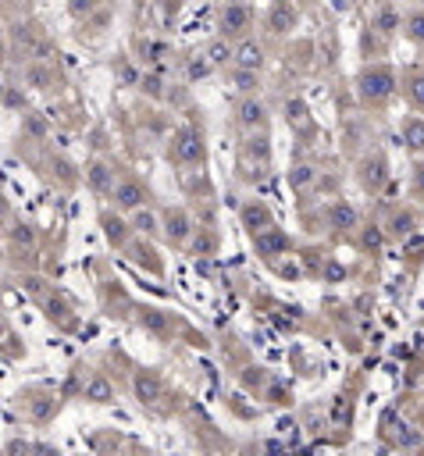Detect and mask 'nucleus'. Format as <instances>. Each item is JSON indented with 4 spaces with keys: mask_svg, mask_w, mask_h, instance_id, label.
Here are the masks:
<instances>
[{
    "mask_svg": "<svg viewBox=\"0 0 424 456\" xmlns=\"http://www.w3.org/2000/svg\"><path fill=\"white\" fill-rule=\"evenodd\" d=\"M0 214H8V204H4V197H0Z\"/></svg>",
    "mask_w": 424,
    "mask_h": 456,
    "instance_id": "nucleus-22",
    "label": "nucleus"
},
{
    "mask_svg": "<svg viewBox=\"0 0 424 456\" xmlns=\"http://www.w3.org/2000/svg\"><path fill=\"white\" fill-rule=\"evenodd\" d=\"M86 399H93V403H107V399H111V385L104 382V378H90V385H86Z\"/></svg>",
    "mask_w": 424,
    "mask_h": 456,
    "instance_id": "nucleus-5",
    "label": "nucleus"
},
{
    "mask_svg": "<svg viewBox=\"0 0 424 456\" xmlns=\"http://www.w3.org/2000/svg\"><path fill=\"white\" fill-rule=\"evenodd\" d=\"M260 246H264V250H278V246H285V239H282V236L275 232V236H267V239H260Z\"/></svg>",
    "mask_w": 424,
    "mask_h": 456,
    "instance_id": "nucleus-19",
    "label": "nucleus"
},
{
    "mask_svg": "<svg viewBox=\"0 0 424 456\" xmlns=\"http://www.w3.org/2000/svg\"><path fill=\"white\" fill-rule=\"evenodd\" d=\"M54 406H57V399H40L32 406V417H36V421H47V417L54 413Z\"/></svg>",
    "mask_w": 424,
    "mask_h": 456,
    "instance_id": "nucleus-11",
    "label": "nucleus"
},
{
    "mask_svg": "<svg viewBox=\"0 0 424 456\" xmlns=\"http://www.w3.org/2000/svg\"><path fill=\"white\" fill-rule=\"evenodd\" d=\"M29 83H36V90H47L50 86V75L43 68H29Z\"/></svg>",
    "mask_w": 424,
    "mask_h": 456,
    "instance_id": "nucleus-13",
    "label": "nucleus"
},
{
    "mask_svg": "<svg viewBox=\"0 0 424 456\" xmlns=\"http://www.w3.org/2000/svg\"><path fill=\"white\" fill-rule=\"evenodd\" d=\"M168 232H171L175 239H185V232H189V221H185V214H182V211L168 214Z\"/></svg>",
    "mask_w": 424,
    "mask_h": 456,
    "instance_id": "nucleus-8",
    "label": "nucleus"
},
{
    "mask_svg": "<svg viewBox=\"0 0 424 456\" xmlns=\"http://www.w3.org/2000/svg\"><path fill=\"white\" fill-rule=\"evenodd\" d=\"M239 61H243L246 68H257V64H260V50H257L253 43H246V47L239 50Z\"/></svg>",
    "mask_w": 424,
    "mask_h": 456,
    "instance_id": "nucleus-12",
    "label": "nucleus"
},
{
    "mask_svg": "<svg viewBox=\"0 0 424 456\" xmlns=\"http://www.w3.org/2000/svg\"><path fill=\"white\" fill-rule=\"evenodd\" d=\"M407 143L414 150H424V122H410L407 125Z\"/></svg>",
    "mask_w": 424,
    "mask_h": 456,
    "instance_id": "nucleus-9",
    "label": "nucleus"
},
{
    "mask_svg": "<svg viewBox=\"0 0 424 456\" xmlns=\"http://www.w3.org/2000/svg\"><path fill=\"white\" fill-rule=\"evenodd\" d=\"M200 154H204L200 139L192 136V132H182L178 143H175V157H178V161H200Z\"/></svg>",
    "mask_w": 424,
    "mask_h": 456,
    "instance_id": "nucleus-2",
    "label": "nucleus"
},
{
    "mask_svg": "<svg viewBox=\"0 0 424 456\" xmlns=\"http://www.w3.org/2000/svg\"><path fill=\"white\" fill-rule=\"evenodd\" d=\"M364 93L371 100H381L393 93V75L389 71H374V75H364Z\"/></svg>",
    "mask_w": 424,
    "mask_h": 456,
    "instance_id": "nucleus-1",
    "label": "nucleus"
},
{
    "mask_svg": "<svg viewBox=\"0 0 424 456\" xmlns=\"http://www.w3.org/2000/svg\"><path fill=\"white\" fill-rule=\"evenodd\" d=\"M246 22H250V11H246V8H228V11H225V29H228V32H239Z\"/></svg>",
    "mask_w": 424,
    "mask_h": 456,
    "instance_id": "nucleus-6",
    "label": "nucleus"
},
{
    "mask_svg": "<svg viewBox=\"0 0 424 456\" xmlns=\"http://www.w3.org/2000/svg\"><path fill=\"white\" fill-rule=\"evenodd\" d=\"M114 204L125 207V211L139 207V204H143V189H139L136 182H122V185H118V193H114Z\"/></svg>",
    "mask_w": 424,
    "mask_h": 456,
    "instance_id": "nucleus-3",
    "label": "nucleus"
},
{
    "mask_svg": "<svg viewBox=\"0 0 424 456\" xmlns=\"http://www.w3.org/2000/svg\"><path fill=\"white\" fill-rule=\"evenodd\" d=\"M414 36H417V40L424 36V18H417V22H414Z\"/></svg>",
    "mask_w": 424,
    "mask_h": 456,
    "instance_id": "nucleus-21",
    "label": "nucleus"
},
{
    "mask_svg": "<svg viewBox=\"0 0 424 456\" xmlns=\"http://www.w3.org/2000/svg\"><path fill=\"white\" fill-rule=\"evenodd\" d=\"M257 118H260V107H253V104H246V107H243V122H246V125H253Z\"/></svg>",
    "mask_w": 424,
    "mask_h": 456,
    "instance_id": "nucleus-18",
    "label": "nucleus"
},
{
    "mask_svg": "<svg viewBox=\"0 0 424 456\" xmlns=\"http://www.w3.org/2000/svg\"><path fill=\"white\" fill-rule=\"evenodd\" d=\"M122 228H125V225H118V221H107V236H111V243H122V236H125Z\"/></svg>",
    "mask_w": 424,
    "mask_h": 456,
    "instance_id": "nucleus-17",
    "label": "nucleus"
},
{
    "mask_svg": "<svg viewBox=\"0 0 424 456\" xmlns=\"http://www.w3.org/2000/svg\"><path fill=\"white\" fill-rule=\"evenodd\" d=\"M11 239H15V243H22V246H25V243H32V228H29V225H15Z\"/></svg>",
    "mask_w": 424,
    "mask_h": 456,
    "instance_id": "nucleus-15",
    "label": "nucleus"
},
{
    "mask_svg": "<svg viewBox=\"0 0 424 456\" xmlns=\"http://www.w3.org/2000/svg\"><path fill=\"white\" fill-rule=\"evenodd\" d=\"M136 225L143 228V232H157V221H153V214H139Z\"/></svg>",
    "mask_w": 424,
    "mask_h": 456,
    "instance_id": "nucleus-16",
    "label": "nucleus"
},
{
    "mask_svg": "<svg viewBox=\"0 0 424 456\" xmlns=\"http://www.w3.org/2000/svg\"><path fill=\"white\" fill-rule=\"evenodd\" d=\"M332 218H335L339 225H353V221H357V214H353L350 207H335V211H332Z\"/></svg>",
    "mask_w": 424,
    "mask_h": 456,
    "instance_id": "nucleus-14",
    "label": "nucleus"
},
{
    "mask_svg": "<svg viewBox=\"0 0 424 456\" xmlns=\"http://www.w3.org/2000/svg\"><path fill=\"white\" fill-rule=\"evenodd\" d=\"M414 97H417V104H424V79L414 83Z\"/></svg>",
    "mask_w": 424,
    "mask_h": 456,
    "instance_id": "nucleus-20",
    "label": "nucleus"
},
{
    "mask_svg": "<svg viewBox=\"0 0 424 456\" xmlns=\"http://www.w3.org/2000/svg\"><path fill=\"white\" fill-rule=\"evenodd\" d=\"M90 185L97 189V193H104V189L111 185V171H107L104 164H93V168H90Z\"/></svg>",
    "mask_w": 424,
    "mask_h": 456,
    "instance_id": "nucleus-7",
    "label": "nucleus"
},
{
    "mask_svg": "<svg viewBox=\"0 0 424 456\" xmlns=\"http://www.w3.org/2000/svg\"><path fill=\"white\" fill-rule=\"evenodd\" d=\"M136 392H139L143 403H153V399H157V396H161V382H157V374L143 371V374L136 378Z\"/></svg>",
    "mask_w": 424,
    "mask_h": 456,
    "instance_id": "nucleus-4",
    "label": "nucleus"
},
{
    "mask_svg": "<svg viewBox=\"0 0 424 456\" xmlns=\"http://www.w3.org/2000/svg\"><path fill=\"white\" fill-rule=\"evenodd\" d=\"M243 218H246V225H250V228H257V225H267V221H271V214H267L264 207H246V211H243Z\"/></svg>",
    "mask_w": 424,
    "mask_h": 456,
    "instance_id": "nucleus-10",
    "label": "nucleus"
}]
</instances>
